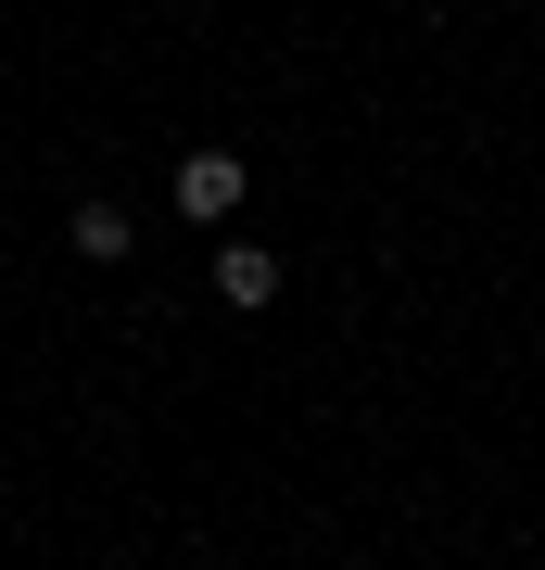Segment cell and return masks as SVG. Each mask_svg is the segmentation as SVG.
Listing matches in <instances>:
<instances>
[{"instance_id":"6da1fadb","label":"cell","mask_w":545,"mask_h":570,"mask_svg":"<svg viewBox=\"0 0 545 570\" xmlns=\"http://www.w3.org/2000/svg\"><path fill=\"white\" fill-rule=\"evenodd\" d=\"M165 204H178L191 228H228V216H242V153H178Z\"/></svg>"},{"instance_id":"3957f363","label":"cell","mask_w":545,"mask_h":570,"mask_svg":"<svg viewBox=\"0 0 545 570\" xmlns=\"http://www.w3.org/2000/svg\"><path fill=\"white\" fill-rule=\"evenodd\" d=\"M64 242H77L89 266H127V242H140V216H127V204H115V190H89V204H77V216H64Z\"/></svg>"},{"instance_id":"7a4b0ae2","label":"cell","mask_w":545,"mask_h":570,"mask_svg":"<svg viewBox=\"0 0 545 570\" xmlns=\"http://www.w3.org/2000/svg\"><path fill=\"white\" fill-rule=\"evenodd\" d=\"M216 292H228V305H242V317H266V305H280V254L228 228V242H216Z\"/></svg>"}]
</instances>
